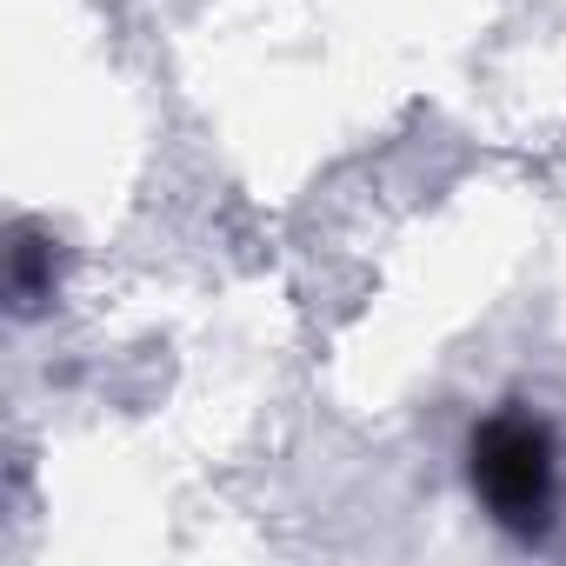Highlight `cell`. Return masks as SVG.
<instances>
[{
    "mask_svg": "<svg viewBox=\"0 0 566 566\" xmlns=\"http://www.w3.org/2000/svg\"><path fill=\"white\" fill-rule=\"evenodd\" d=\"M8 240H14L8 247V307L14 321H34L61 301V240L34 220H14Z\"/></svg>",
    "mask_w": 566,
    "mask_h": 566,
    "instance_id": "7a4b0ae2",
    "label": "cell"
},
{
    "mask_svg": "<svg viewBox=\"0 0 566 566\" xmlns=\"http://www.w3.org/2000/svg\"><path fill=\"white\" fill-rule=\"evenodd\" d=\"M467 480L493 526L513 539H546L559 520V447L533 407H500L467 440Z\"/></svg>",
    "mask_w": 566,
    "mask_h": 566,
    "instance_id": "6da1fadb",
    "label": "cell"
}]
</instances>
